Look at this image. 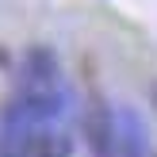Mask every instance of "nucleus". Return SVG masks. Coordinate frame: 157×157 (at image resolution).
Returning <instances> with one entry per match:
<instances>
[{
	"label": "nucleus",
	"mask_w": 157,
	"mask_h": 157,
	"mask_svg": "<svg viewBox=\"0 0 157 157\" xmlns=\"http://www.w3.org/2000/svg\"><path fill=\"white\" fill-rule=\"evenodd\" d=\"M15 100L35 123H61V115L69 107V84H65L58 54L50 46H27L23 50Z\"/></svg>",
	"instance_id": "f257e3e1"
},
{
	"label": "nucleus",
	"mask_w": 157,
	"mask_h": 157,
	"mask_svg": "<svg viewBox=\"0 0 157 157\" xmlns=\"http://www.w3.org/2000/svg\"><path fill=\"white\" fill-rule=\"evenodd\" d=\"M81 134L88 157H119V111H111L100 92H88L81 111Z\"/></svg>",
	"instance_id": "f03ea898"
},
{
	"label": "nucleus",
	"mask_w": 157,
	"mask_h": 157,
	"mask_svg": "<svg viewBox=\"0 0 157 157\" xmlns=\"http://www.w3.org/2000/svg\"><path fill=\"white\" fill-rule=\"evenodd\" d=\"M31 127H35V119H31V115L23 111V104L12 96L4 104V115H0V157H27Z\"/></svg>",
	"instance_id": "7ed1b4c3"
},
{
	"label": "nucleus",
	"mask_w": 157,
	"mask_h": 157,
	"mask_svg": "<svg viewBox=\"0 0 157 157\" xmlns=\"http://www.w3.org/2000/svg\"><path fill=\"white\" fill-rule=\"evenodd\" d=\"M27 157H73V138L61 123H35Z\"/></svg>",
	"instance_id": "20e7f679"
},
{
	"label": "nucleus",
	"mask_w": 157,
	"mask_h": 157,
	"mask_svg": "<svg viewBox=\"0 0 157 157\" xmlns=\"http://www.w3.org/2000/svg\"><path fill=\"white\" fill-rule=\"evenodd\" d=\"M119 157H150V134L134 107H119Z\"/></svg>",
	"instance_id": "39448f33"
},
{
	"label": "nucleus",
	"mask_w": 157,
	"mask_h": 157,
	"mask_svg": "<svg viewBox=\"0 0 157 157\" xmlns=\"http://www.w3.org/2000/svg\"><path fill=\"white\" fill-rule=\"evenodd\" d=\"M153 107H157V84H153Z\"/></svg>",
	"instance_id": "423d86ee"
}]
</instances>
